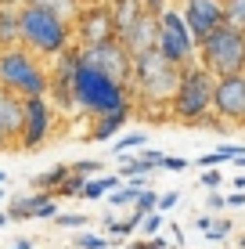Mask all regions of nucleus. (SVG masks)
<instances>
[{"mask_svg":"<svg viewBox=\"0 0 245 249\" xmlns=\"http://www.w3.org/2000/svg\"><path fill=\"white\" fill-rule=\"evenodd\" d=\"M159 166H163V170H170V174H184V170H188L191 162L184 159V156H163V159H159Z\"/></svg>","mask_w":245,"mask_h":249,"instance_id":"nucleus-29","label":"nucleus"},{"mask_svg":"<svg viewBox=\"0 0 245 249\" xmlns=\"http://www.w3.org/2000/svg\"><path fill=\"white\" fill-rule=\"evenodd\" d=\"M54 213H58L54 195L44 192V188H36L33 195H22V199L11 202L7 220H54Z\"/></svg>","mask_w":245,"mask_h":249,"instance_id":"nucleus-13","label":"nucleus"},{"mask_svg":"<svg viewBox=\"0 0 245 249\" xmlns=\"http://www.w3.org/2000/svg\"><path fill=\"white\" fill-rule=\"evenodd\" d=\"M202 235H206V238H213V242H220V238L231 235V220H213V224L202 231Z\"/></svg>","mask_w":245,"mask_h":249,"instance_id":"nucleus-28","label":"nucleus"},{"mask_svg":"<svg viewBox=\"0 0 245 249\" xmlns=\"http://www.w3.org/2000/svg\"><path fill=\"white\" fill-rule=\"evenodd\" d=\"M83 181H87V177H83V174H76V170H72V174L65 177V181L58 184L50 195H54V199H80V192H83Z\"/></svg>","mask_w":245,"mask_h":249,"instance_id":"nucleus-21","label":"nucleus"},{"mask_svg":"<svg viewBox=\"0 0 245 249\" xmlns=\"http://www.w3.org/2000/svg\"><path fill=\"white\" fill-rule=\"evenodd\" d=\"M108 11H112L115 36H123V33L130 29L141 15H145V4H141V0H112V4H108Z\"/></svg>","mask_w":245,"mask_h":249,"instance_id":"nucleus-16","label":"nucleus"},{"mask_svg":"<svg viewBox=\"0 0 245 249\" xmlns=\"http://www.w3.org/2000/svg\"><path fill=\"white\" fill-rule=\"evenodd\" d=\"M224 22L245 33V0H224Z\"/></svg>","mask_w":245,"mask_h":249,"instance_id":"nucleus-23","label":"nucleus"},{"mask_svg":"<svg viewBox=\"0 0 245 249\" xmlns=\"http://www.w3.org/2000/svg\"><path fill=\"white\" fill-rule=\"evenodd\" d=\"M18 36L22 47H29L36 58H58L72 44V25L69 18L47 11V7L18 4Z\"/></svg>","mask_w":245,"mask_h":249,"instance_id":"nucleus-4","label":"nucleus"},{"mask_svg":"<svg viewBox=\"0 0 245 249\" xmlns=\"http://www.w3.org/2000/svg\"><path fill=\"white\" fill-rule=\"evenodd\" d=\"M11 249H33V238H15Z\"/></svg>","mask_w":245,"mask_h":249,"instance_id":"nucleus-40","label":"nucleus"},{"mask_svg":"<svg viewBox=\"0 0 245 249\" xmlns=\"http://www.w3.org/2000/svg\"><path fill=\"white\" fill-rule=\"evenodd\" d=\"M105 231H108L112 238H126V235H133V231H137V220H130V217H126V220L108 217V220H105Z\"/></svg>","mask_w":245,"mask_h":249,"instance_id":"nucleus-26","label":"nucleus"},{"mask_svg":"<svg viewBox=\"0 0 245 249\" xmlns=\"http://www.w3.org/2000/svg\"><path fill=\"white\" fill-rule=\"evenodd\" d=\"M25 4H36V7H47V11H54V15H62V18H69V22H72L76 7H80L83 0H25Z\"/></svg>","mask_w":245,"mask_h":249,"instance_id":"nucleus-22","label":"nucleus"},{"mask_svg":"<svg viewBox=\"0 0 245 249\" xmlns=\"http://www.w3.org/2000/svg\"><path fill=\"white\" fill-rule=\"evenodd\" d=\"M180 202V192H166V195H159V202H155V210H173V206Z\"/></svg>","mask_w":245,"mask_h":249,"instance_id":"nucleus-34","label":"nucleus"},{"mask_svg":"<svg viewBox=\"0 0 245 249\" xmlns=\"http://www.w3.org/2000/svg\"><path fill=\"white\" fill-rule=\"evenodd\" d=\"M195 62L202 69H209L213 76H231V72H245V33L234 25H216L206 40H198Z\"/></svg>","mask_w":245,"mask_h":249,"instance_id":"nucleus-6","label":"nucleus"},{"mask_svg":"<svg viewBox=\"0 0 245 249\" xmlns=\"http://www.w3.org/2000/svg\"><path fill=\"white\" fill-rule=\"evenodd\" d=\"M209 224H213V217H209V213H206V217H198V220H195V228H198V231H206Z\"/></svg>","mask_w":245,"mask_h":249,"instance_id":"nucleus-41","label":"nucleus"},{"mask_svg":"<svg viewBox=\"0 0 245 249\" xmlns=\"http://www.w3.org/2000/svg\"><path fill=\"white\" fill-rule=\"evenodd\" d=\"M105 4H112V0H105Z\"/></svg>","mask_w":245,"mask_h":249,"instance_id":"nucleus-48","label":"nucleus"},{"mask_svg":"<svg viewBox=\"0 0 245 249\" xmlns=\"http://www.w3.org/2000/svg\"><path fill=\"white\" fill-rule=\"evenodd\" d=\"M7 224V213H0V228H4Z\"/></svg>","mask_w":245,"mask_h":249,"instance_id":"nucleus-44","label":"nucleus"},{"mask_svg":"<svg viewBox=\"0 0 245 249\" xmlns=\"http://www.w3.org/2000/svg\"><path fill=\"white\" fill-rule=\"evenodd\" d=\"M224 195H209V199H206V210H224Z\"/></svg>","mask_w":245,"mask_h":249,"instance_id":"nucleus-39","label":"nucleus"},{"mask_svg":"<svg viewBox=\"0 0 245 249\" xmlns=\"http://www.w3.org/2000/svg\"><path fill=\"white\" fill-rule=\"evenodd\" d=\"M180 18L188 25L191 40H206L216 25H224V0H184Z\"/></svg>","mask_w":245,"mask_h":249,"instance_id":"nucleus-12","label":"nucleus"},{"mask_svg":"<svg viewBox=\"0 0 245 249\" xmlns=\"http://www.w3.org/2000/svg\"><path fill=\"white\" fill-rule=\"evenodd\" d=\"M69 174H72V162H58L54 170H47V174H36V177H33V188H44V192H54V188L62 184Z\"/></svg>","mask_w":245,"mask_h":249,"instance_id":"nucleus-19","label":"nucleus"},{"mask_svg":"<svg viewBox=\"0 0 245 249\" xmlns=\"http://www.w3.org/2000/svg\"><path fill=\"white\" fill-rule=\"evenodd\" d=\"M163 224H166V220H163V210H148L145 213V217H141V235H145V238H151V235H159V231H163Z\"/></svg>","mask_w":245,"mask_h":249,"instance_id":"nucleus-25","label":"nucleus"},{"mask_svg":"<svg viewBox=\"0 0 245 249\" xmlns=\"http://www.w3.org/2000/svg\"><path fill=\"white\" fill-rule=\"evenodd\" d=\"M101 166H105V162H98V159H83V162H72V170H76V174H83V177L98 174Z\"/></svg>","mask_w":245,"mask_h":249,"instance_id":"nucleus-33","label":"nucleus"},{"mask_svg":"<svg viewBox=\"0 0 245 249\" xmlns=\"http://www.w3.org/2000/svg\"><path fill=\"white\" fill-rule=\"evenodd\" d=\"M234 188H245V174H242V177H234Z\"/></svg>","mask_w":245,"mask_h":249,"instance_id":"nucleus-43","label":"nucleus"},{"mask_svg":"<svg viewBox=\"0 0 245 249\" xmlns=\"http://www.w3.org/2000/svg\"><path fill=\"white\" fill-rule=\"evenodd\" d=\"M141 4H145V11H148V15H159V11L166 7V0H141Z\"/></svg>","mask_w":245,"mask_h":249,"instance_id":"nucleus-37","label":"nucleus"},{"mask_svg":"<svg viewBox=\"0 0 245 249\" xmlns=\"http://www.w3.org/2000/svg\"><path fill=\"white\" fill-rule=\"evenodd\" d=\"M155 47L163 51L170 62H177L180 69L195 62L198 44L191 40V33H188V25H184L177 7H163V11L155 15Z\"/></svg>","mask_w":245,"mask_h":249,"instance_id":"nucleus-7","label":"nucleus"},{"mask_svg":"<svg viewBox=\"0 0 245 249\" xmlns=\"http://www.w3.org/2000/svg\"><path fill=\"white\" fill-rule=\"evenodd\" d=\"M0 87L15 90L18 98H40L50 90V72L36 62L29 47H0Z\"/></svg>","mask_w":245,"mask_h":249,"instance_id":"nucleus-5","label":"nucleus"},{"mask_svg":"<svg viewBox=\"0 0 245 249\" xmlns=\"http://www.w3.org/2000/svg\"><path fill=\"white\" fill-rule=\"evenodd\" d=\"M50 126H54V108H50L47 94H40V98H25L22 130H18V148H22V152H36L40 144L50 137Z\"/></svg>","mask_w":245,"mask_h":249,"instance_id":"nucleus-11","label":"nucleus"},{"mask_svg":"<svg viewBox=\"0 0 245 249\" xmlns=\"http://www.w3.org/2000/svg\"><path fill=\"white\" fill-rule=\"evenodd\" d=\"M0 199H4V192H0Z\"/></svg>","mask_w":245,"mask_h":249,"instance_id":"nucleus-47","label":"nucleus"},{"mask_svg":"<svg viewBox=\"0 0 245 249\" xmlns=\"http://www.w3.org/2000/svg\"><path fill=\"white\" fill-rule=\"evenodd\" d=\"M65 83H69V101L72 108H83L90 116H108L130 108V87L108 80L105 72H98L94 65H87L80 54L65 69Z\"/></svg>","mask_w":245,"mask_h":249,"instance_id":"nucleus-1","label":"nucleus"},{"mask_svg":"<svg viewBox=\"0 0 245 249\" xmlns=\"http://www.w3.org/2000/svg\"><path fill=\"white\" fill-rule=\"evenodd\" d=\"M72 22H76L72 36H76V44H80V47H94V44H105V40L115 36L112 11H108L105 0H83V4L76 7Z\"/></svg>","mask_w":245,"mask_h":249,"instance_id":"nucleus-10","label":"nucleus"},{"mask_svg":"<svg viewBox=\"0 0 245 249\" xmlns=\"http://www.w3.org/2000/svg\"><path fill=\"white\" fill-rule=\"evenodd\" d=\"M220 184H224L220 170H206V174H202V188H220Z\"/></svg>","mask_w":245,"mask_h":249,"instance_id":"nucleus-35","label":"nucleus"},{"mask_svg":"<svg viewBox=\"0 0 245 249\" xmlns=\"http://www.w3.org/2000/svg\"><path fill=\"white\" fill-rule=\"evenodd\" d=\"M177 80H180V65L170 62L159 47H148L141 54H133V72H130V90L133 98L145 105V112H151L159 119L155 108H163L170 116V98L177 90Z\"/></svg>","mask_w":245,"mask_h":249,"instance_id":"nucleus-2","label":"nucleus"},{"mask_svg":"<svg viewBox=\"0 0 245 249\" xmlns=\"http://www.w3.org/2000/svg\"><path fill=\"white\" fill-rule=\"evenodd\" d=\"M123 47L130 51V54H141V51H148V47H155V15H141L137 22L130 25V29L123 33Z\"/></svg>","mask_w":245,"mask_h":249,"instance_id":"nucleus-15","label":"nucleus"},{"mask_svg":"<svg viewBox=\"0 0 245 249\" xmlns=\"http://www.w3.org/2000/svg\"><path fill=\"white\" fill-rule=\"evenodd\" d=\"M54 220H58V228H83L87 224L83 213H54Z\"/></svg>","mask_w":245,"mask_h":249,"instance_id":"nucleus-31","label":"nucleus"},{"mask_svg":"<svg viewBox=\"0 0 245 249\" xmlns=\"http://www.w3.org/2000/svg\"><path fill=\"white\" fill-rule=\"evenodd\" d=\"M151 170H155V162L137 156V159H126V166H119V177H148Z\"/></svg>","mask_w":245,"mask_h":249,"instance_id":"nucleus-24","label":"nucleus"},{"mask_svg":"<svg viewBox=\"0 0 245 249\" xmlns=\"http://www.w3.org/2000/svg\"><path fill=\"white\" fill-rule=\"evenodd\" d=\"M126 119H130V108H123V112H108V116H94V126H90L87 141H108L119 126H126Z\"/></svg>","mask_w":245,"mask_h":249,"instance_id":"nucleus-17","label":"nucleus"},{"mask_svg":"<svg viewBox=\"0 0 245 249\" xmlns=\"http://www.w3.org/2000/svg\"><path fill=\"white\" fill-rule=\"evenodd\" d=\"M148 144V134H126V137H119V141L112 144V152L115 156H123V152H130V148H145Z\"/></svg>","mask_w":245,"mask_h":249,"instance_id":"nucleus-27","label":"nucleus"},{"mask_svg":"<svg viewBox=\"0 0 245 249\" xmlns=\"http://www.w3.org/2000/svg\"><path fill=\"white\" fill-rule=\"evenodd\" d=\"M22 44L18 36V7H0V47Z\"/></svg>","mask_w":245,"mask_h":249,"instance_id":"nucleus-18","label":"nucleus"},{"mask_svg":"<svg viewBox=\"0 0 245 249\" xmlns=\"http://www.w3.org/2000/svg\"><path fill=\"white\" fill-rule=\"evenodd\" d=\"M18 4H25V0H0V7H18Z\"/></svg>","mask_w":245,"mask_h":249,"instance_id":"nucleus-42","label":"nucleus"},{"mask_svg":"<svg viewBox=\"0 0 245 249\" xmlns=\"http://www.w3.org/2000/svg\"><path fill=\"white\" fill-rule=\"evenodd\" d=\"M213 83L216 76L198 62L184 65L170 98V119H177L180 126H220L213 119Z\"/></svg>","mask_w":245,"mask_h":249,"instance_id":"nucleus-3","label":"nucleus"},{"mask_svg":"<svg viewBox=\"0 0 245 249\" xmlns=\"http://www.w3.org/2000/svg\"><path fill=\"white\" fill-rule=\"evenodd\" d=\"M213 119L220 126H245V72L216 76V83H213Z\"/></svg>","mask_w":245,"mask_h":249,"instance_id":"nucleus-9","label":"nucleus"},{"mask_svg":"<svg viewBox=\"0 0 245 249\" xmlns=\"http://www.w3.org/2000/svg\"><path fill=\"white\" fill-rule=\"evenodd\" d=\"M224 202L227 206H245V188H238L234 195H224Z\"/></svg>","mask_w":245,"mask_h":249,"instance_id":"nucleus-36","label":"nucleus"},{"mask_svg":"<svg viewBox=\"0 0 245 249\" xmlns=\"http://www.w3.org/2000/svg\"><path fill=\"white\" fill-rule=\"evenodd\" d=\"M238 246H242V249H245V235H242V242H238Z\"/></svg>","mask_w":245,"mask_h":249,"instance_id":"nucleus-46","label":"nucleus"},{"mask_svg":"<svg viewBox=\"0 0 245 249\" xmlns=\"http://www.w3.org/2000/svg\"><path fill=\"white\" fill-rule=\"evenodd\" d=\"M108 246V238H101V235H80L76 238V249H105Z\"/></svg>","mask_w":245,"mask_h":249,"instance_id":"nucleus-32","label":"nucleus"},{"mask_svg":"<svg viewBox=\"0 0 245 249\" xmlns=\"http://www.w3.org/2000/svg\"><path fill=\"white\" fill-rule=\"evenodd\" d=\"M80 58L87 65H94L98 72H105L108 80L123 83V87H130V72H133V54L123 47L119 36L105 40V44H94V47H80Z\"/></svg>","mask_w":245,"mask_h":249,"instance_id":"nucleus-8","label":"nucleus"},{"mask_svg":"<svg viewBox=\"0 0 245 249\" xmlns=\"http://www.w3.org/2000/svg\"><path fill=\"white\" fill-rule=\"evenodd\" d=\"M126 249H170V242H166L163 235H151V238H137V242H130Z\"/></svg>","mask_w":245,"mask_h":249,"instance_id":"nucleus-30","label":"nucleus"},{"mask_svg":"<svg viewBox=\"0 0 245 249\" xmlns=\"http://www.w3.org/2000/svg\"><path fill=\"white\" fill-rule=\"evenodd\" d=\"M22 112H25V98H18V94L7 90V87H0V130L11 137V144H18Z\"/></svg>","mask_w":245,"mask_h":249,"instance_id":"nucleus-14","label":"nucleus"},{"mask_svg":"<svg viewBox=\"0 0 245 249\" xmlns=\"http://www.w3.org/2000/svg\"><path fill=\"white\" fill-rule=\"evenodd\" d=\"M115 184H119V177H90V181H83L80 199H101V195H108Z\"/></svg>","mask_w":245,"mask_h":249,"instance_id":"nucleus-20","label":"nucleus"},{"mask_svg":"<svg viewBox=\"0 0 245 249\" xmlns=\"http://www.w3.org/2000/svg\"><path fill=\"white\" fill-rule=\"evenodd\" d=\"M4 181H7V174H4V170H0V184H4Z\"/></svg>","mask_w":245,"mask_h":249,"instance_id":"nucleus-45","label":"nucleus"},{"mask_svg":"<svg viewBox=\"0 0 245 249\" xmlns=\"http://www.w3.org/2000/svg\"><path fill=\"white\" fill-rule=\"evenodd\" d=\"M216 162H224V156H220V152H209V156L198 159V166H216Z\"/></svg>","mask_w":245,"mask_h":249,"instance_id":"nucleus-38","label":"nucleus"}]
</instances>
